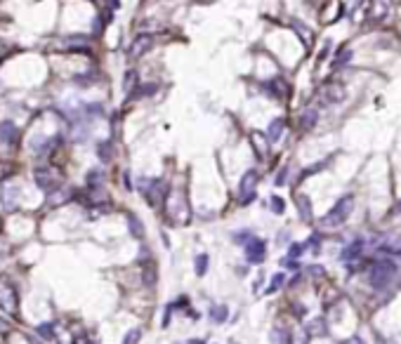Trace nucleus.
<instances>
[{
    "label": "nucleus",
    "instance_id": "obj_24",
    "mask_svg": "<svg viewBox=\"0 0 401 344\" xmlns=\"http://www.w3.org/2000/svg\"><path fill=\"white\" fill-rule=\"evenodd\" d=\"M38 335L45 337V339H52V337H55V325H52V323H41V325H38Z\"/></svg>",
    "mask_w": 401,
    "mask_h": 344
},
{
    "label": "nucleus",
    "instance_id": "obj_23",
    "mask_svg": "<svg viewBox=\"0 0 401 344\" xmlns=\"http://www.w3.org/2000/svg\"><path fill=\"white\" fill-rule=\"evenodd\" d=\"M102 182H104V175H102V172H97V170H90V172H88V184H90V189H95V186H102Z\"/></svg>",
    "mask_w": 401,
    "mask_h": 344
},
{
    "label": "nucleus",
    "instance_id": "obj_26",
    "mask_svg": "<svg viewBox=\"0 0 401 344\" xmlns=\"http://www.w3.org/2000/svg\"><path fill=\"white\" fill-rule=\"evenodd\" d=\"M283 283H286V274H276V276L272 278V285L267 288V292H269V295H272V292H276V290H279L281 285H283Z\"/></svg>",
    "mask_w": 401,
    "mask_h": 344
},
{
    "label": "nucleus",
    "instance_id": "obj_8",
    "mask_svg": "<svg viewBox=\"0 0 401 344\" xmlns=\"http://www.w3.org/2000/svg\"><path fill=\"white\" fill-rule=\"evenodd\" d=\"M345 97H347V90H345V85H340V83H328L321 90L323 104H340V102H345Z\"/></svg>",
    "mask_w": 401,
    "mask_h": 344
},
{
    "label": "nucleus",
    "instance_id": "obj_4",
    "mask_svg": "<svg viewBox=\"0 0 401 344\" xmlns=\"http://www.w3.org/2000/svg\"><path fill=\"white\" fill-rule=\"evenodd\" d=\"M33 177H35V184L41 186L43 191H55L57 186L61 184V177L57 175V170H52V167H35L33 172Z\"/></svg>",
    "mask_w": 401,
    "mask_h": 344
},
{
    "label": "nucleus",
    "instance_id": "obj_2",
    "mask_svg": "<svg viewBox=\"0 0 401 344\" xmlns=\"http://www.w3.org/2000/svg\"><path fill=\"white\" fill-rule=\"evenodd\" d=\"M352 207H354V198L352 196H342L338 203H335L331 210H328L326 217H321V227H328V229H335V227H342L347 222V217L352 214Z\"/></svg>",
    "mask_w": 401,
    "mask_h": 344
},
{
    "label": "nucleus",
    "instance_id": "obj_12",
    "mask_svg": "<svg viewBox=\"0 0 401 344\" xmlns=\"http://www.w3.org/2000/svg\"><path fill=\"white\" fill-rule=\"evenodd\" d=\"M283 130H286V120H283V118H276V120H272L269 130H267V139H269V142H279Z\"/></svg>",
    "mask_w": 401,
    "mask_h": 344
},
{
    "label": "nucleus",
    "instance_id": "obj_6",
    "mask_svg": "<svg viewBox=\"0 0 401 344\" xmlns=\"http://www.w3.org/2000/svg\"><path fill=\"white\" fill-rule=\"evenodd\" d=\"M255 186H258V172L255 170H248L241 179V186H238V191H241V203L248 205L252 198H255Z\"/></svg>",
    "mask_w": 401,
    "mask_h": 344
},
{
    "label": "nucleus",
    "instance_id": "obj_37",
    "mask_svg": "<svg viewBox=\"0 0 401 344\" xmlns=\"http://www.w3.org/2000/svg\"><path fill=\"white\" fill-rule=\"evenodd\" d=\"M187 344H205V342H203V339H189Z\"/></svg>",
    "mask_w": 401,
    "mask_h": 344
},
{
    "label": "nucleus",
    "instance_id": "obj_5",
    "mask_svg": "<svg viewBox=\"0 0 401 344\" xmlns=\"http://www.w3.org/2000/svg\"><path fill=\"white\" fill-rule=\"evenodd\" d=\"M267 257V243L262 238H250L245 243V260L250 264H262Z\"/></svg>",
    "mask_w": 401,
    "mask_h": 344
},
{
    "label": "nucleus",
    "instance_id": "obj_17",
    "mask_svg": "<svg viewBox=\"0 0 401 344\" xmlns=\"http://www.w3.org/2000/svg\"><path fill=\"white\" fill-rule=\"evenodd\" d=\"M326 321L323 318H316V321H312L309 323V328H307V335H326Z\"/></svg>",
    "mask_w": 401,
    "mask_h": 344
},
{
    "label": "nucleus",
    "instance_id": "obj_14",
    "mask_svg": "<svg viewBox=\"0 0 401 344\" xmlns=\"http://www.w3.org/2000/svg\"><path fill=\"white\" fill-rule=\"evenodd\" d=\"M380 252L385 255H401V238H387V241L380 245Z\"/></svg>",
    "mask_w": 401,
    "mask_h": 344
},
{
    "label": "nucleus",
    "instance_id": "obj_11",
    "mask_svg": "<svg viewBox=\"0 0 401 344\" xmlns=\"http://www.w3.org/2000/svg\"><path fill=\"white\" fill-rule=\"evenodd\" d=\"M361 252H363V241L361 238H356L354 243H349L345 248V252H342V260L345 262H354V260H359Z\"/></svg>",
    "mask_w": 401,
    "mask_h": 344
},
{
    "label": "nucleus",
    "instance_id": "obj_35",
    "mask_svg": "<svg viewBox=\"0 0 401 344\" xmlns=\"http://www.w3.org/2000/svg\"><path fill=\"white\" fill-rule=\"evenodd\" d=\"M295 314H298V316H305V314H307V309H305V307H302V304H298V307H295Z\"/></svg>",
    "mask_w": 401,
    "mask_h": 344
},
{
    "label": "nucleus",
    "instance_id": "obj_36",
    "mask_svg": "<svg viewBox=\"0 0 401 344\" xmlns=\"http://www.w3.org/2000/svg\"><path fill=\"white\" fill-rule=\"evenodd\" d=\"M345 344H363V342H361V337H352V339H347Z\"/></svg>",
    "mask_w": 401,
    "mask_h": 344
},
{
    "label": "nucleus",
    "instance_id": "obj_33",
    "mask_svg": "<svg viewBox=\"0 0 401 344\" xmlns=\"http://www.w3.org/2000/svg\"><path fill=\"white\" fill-rule=\"evenodd\" d=\"M286 177H288V167H281L279 177H276V186H283V184H286Z\"/></svg>",
    "mask_w": 401,
    "mask_h": 344
},
{
    "label": "nucleus",
    "instance_id": "obj_18",
    "mask_svg": "<svg viewBox=\"0 0 401 344\" xmlns=\"http://www.w3.org/2000/svg\"><path fill=\"white\" fill-rule=\"evenodd\" d=\"M298 207L302 220H312V205H309V198L307 196H298Z\"/></svg>",
    "mask_w": 401,
    "mask_h": 344
},
{
    "label": "nucleus",
    "instance_id": "obj_3",
    "mask_svg": "<svg viewBox=\"0 0 401 344\" xmlns=\"http://www.w3.org/2000/svg\"><path fill=\"white\" fill-rule=\"evenodd\" d=\"M394 12V0H371L368 5V21L371 24H382L387 21Z\"/></svg>",
    "mask_w": 401,
    "mask_h": 344
},
{
    "label": "nucleus",
    "instance_id": "obj_15",
    "mask_svg": "<svg viewBox=\"0 0 401 344\" xmlns=\"http://www.w3.org/2000/svg\"><path fill=\"white\" fill-rule=\"evenodd\" d=\"M208 316H210L212 323H225L227 318H229V309L222 307V304H217V307H212V309L208 311Z\"/></svg>",
    "mask_w": 401,
    "mask_h": 344
},
{
    "label": "nucleus",
    "instance_id": "obj_34",
    "mask_svg": "<svg viewBox=\"0 0 401 344\" xmlns=\"http://www.w3.org/2000/svg\"><path fill=\"white\" fill-rule=\"evenodd\" d=\"M74 344H92V342H90L88 335H78V337L74 339Z\"/></svg>",
    "mask_w": 401,
    "mask_h": 344
},
{
    "label": "nucleus",
    "instance_id": "obj_38",
    "mask_svg": "<svg viewBox=\"0 0 401 344\" xmlns=\"http://www.w3.org/2000/svg\"><path fill=\"white\" fill-rule=\"evenodd\" d=\"M28 344H43V342H38L35 337H28Z\"/></svg>",
    "mask_w": 401,
    "mask_h": 344
},
{
    "label": "nucleus",
    "instance_id": "obj_13",
    "mask_svg": "<svg viewBox=\"0 0 401 344\" xmlns=\"http://www.w3.org/2000/svg\"><path fill=\"white\" fill-rule=\"evenodd\" d=\"M316 120H319V111L316 109H307L302 116H300V127L302 130H312L314 125H316Z\"/></svg>",
    "mask_w": 401,
    "mask_h": 344
},
{
    "label": "nucleus",
    "instance_id": "obj_28",
    "mask_svg": "<svg viewBox=\"0 0 401 344\" xmlns=\"http://www.w3.org/2000/svg\"><path fill=\"white\" fill-rule=\"evenodd\" d=\"M97 153H99V158L106 163V160H111V144L109 142H102V144L97 146Z\"/></svg>",
    "mask_w": 401,
    "mask_h": 344
},
{
    "label": "nucleus",
    "instance_id": "obj_32",
    "mask_svg": "<svg viewBox=\"0 0 401 344\" xmlns=\"http://www.w3.org/2000/svg\"><path fill=\"white\" fill-rule=\"evenodd\" d=\"M307 245H309V248H314V252H319V248H321V236L316 234V236H312V238H309V243H307Z\"/></svg>",
    "mask_w": 401,
    "mask_h": 344
},
{
    "label": "nucleus",
    "instance_id": "obj_27",
    "mask_svg": "<svg viewBox=\"0 0 401 344\" xmlns=\"http://www.w3.org/2000/svg\"><path fill=\"white\" fill-rule=\"evenodd\" d=\"M272 339L276 344H288V332L283 328H274L272 330Z\"/></svg>",
    "mask_w": 401,
    "mask_h": 344
},
{
    "label": "nucleus",
    "instance_id": "obj_39",
    "mask_svg": "<svg viewBox=\"0 0 401 344\" xmlns=\"http://www.w3.org/2000/svg\"><path fill=\"white\" fill-rule=\"evenodd\" d=\"M5 328H7V325L3 323V321H0V332H5Z\"/></svg>",
    "mask_w": 401,
    "mask_h": 344
},
{
    "label": "nucleus",
    "instance_id": "obj_19",
    "mask_svg": "<svg viewBox=\"0 0 401 344\" xmlns=\"http://www.w3.org/2000/svg\"><path fill=\"white\" fill-rule=\"evenodd\" d=\"M194 264H196V274L198 276H205V271H208V264H210V257L205 255V252H201V255H196Z\"/></svg>",
    "mask_w": 401,
    "mask_h": 344
},
{
    "label": "nucleus",
    "instance_id": "obj_30",
    "mask_svg": "<svg viewBox=\"0 0 401 344\" xmlns=\"http://www.w3.org/2000/svg\"><path fill=\"white\" fill-rule=\"evenodd\" d=\"M302 250H305V245H302V243H293L290 250H288V257H290V260H298V257L302 255Z\"/></svg>",
    "mask_w": 401,
    "mask_h": 344
},
{
    "label": "nucleus",
    "instance_id": "obj_31",
    "mask_svg": "<svg viewBox=\"0 0 401 344\" xmlns=\"http://www.w3.org/2000/svg\"><path fill=\"white\" fill-rule=\"evenodd\" d=\"M250 238H252V236H250V231H238V234L234 236V241H236V243H248V241H250Z\"/></svg>",
    "mask_w": 401,
    "mask_h": 344
},
{
    "label": "nucleus",
    "instance_id": "obj_22",
    "mask_svg": "<svg viewBox=\"0 0 401 344\" xmlns=\"http://www.w3.org/2000/svg\"><path fill=\"white\" fill-rule=\"evenodd\" d=\"M156 281H158L156 267H147V269H144V285H147V288H154Z\"/></svg>",
    "mask_w": 401,
    "mask_h": 344
},
{
    "label": "nucleus",
    "instance_id": "obj_16",
    "mask_svg": "<svg viewBox=\"0 0 401 344\" xmlns=\"http://www.w3.org/2000/svg\"><path fill=\"white\" fill-rule=\"evenodd\" d=\"M0 135L5 139L7 144H14V139H17V127L12 123H3L0 125Z\"/></svg>",
    "mask_w": 401,
    "mask_h": 344
},
{
    "label": "nucleus",
    "instance_id": "obj_29",
    "mask_svg": "<svg viewBox=\"0 0 401 344\" xmlns=\"http://www.w3.org/2000/svg\"><path fill=\"white\" fill-rule=\"evenodd\" d=\"M272 210L276 214H283V210H286V203H283V198H279V196H272Z\"/></svg>",
    "mask_w": 401,
    "mask_h": 344
},
{
    "label": "nucleus",
    "instance_id": "obj_1",
    "mask_svg": "<svg viewBox=\"0 0 401 344\" xmlns=\"http://www.w3.org/2000/svg\"><path fill=\"white\" fill-rule=\"evenodd\" d=\"M396 276V264L392 260H375L373 264H371V274H368V281H371V285H373L375 290H382L387 288L389 281Z\"/></svg>",
    "mask_w": 401,
    "mask_h": 344
},
{
    "label": "nucleus",
    "instance_id": "obj_7",
    "mask_svg": "<svg viewBox=\"0 0 401 344\" xmlns=\"http://www.w3.org/2000/svg\"><path fill=\"white\" fill-rule=\"evenodd\" d=\"M142 191L149 200V205H158L163 200V193H165V184L158 182V179H151V182H142Z\"/></svg>",
    "mask_w": 401,
    "mask_h": 344
},
{
    "label": "nucleus",
    "instance_id": "obj_25",
    "mask_svg": "<svg viewBox=\"0 0 401 344\" xmlns=\"http://www.w3.org/2000/svg\"><path fill=\"white\" fill-rule=\"evenodd\" d=\"M142 339V328H135V330H130L125 337H123V344H137Z\"/></svg>",
    "mask_w": 401,
    "mask_h": 344
},
{
    "label": "nucleus",
    "instance_id": "obj_10",
    "mask_svg": "<svg viewBox=\"0 0 401 344\" xmlns=\"http://www.w3.org/2000/svg\"><path fill=\"white\" fill-rule=\"evenodd\" d=\"M151 45H154V38H151L149 33L137 35L135 40H132V45H130V57H142V55H147V52L151 50Z\"/></svg>",
    "mask_w": 401,
    "mask_h": 344
},
{
    "label": "nucleus",
    "instance_id": "obj_21",
    "mask_svg": "<svg viewBox=\"0 0 401 344\" xmlns=\"http://www.w3.org/2000/svg\"><path fill=\"white\" fill-rule=\"evenodd\" d=\"M352 57H354V52H352V50H349V48H345V50H340V55L335 57V62H333V66H335V69H340V66H345V64H347V62H349V59H352Z\"/></svg>",
    "mask_w": 401,
    "mask_h": 344
},
{
    "label": "nucleus",
    "instance_id": "obj_9",
    "mask_svg": "<svg viewBox=\"0 0 401 344\" xmlns=\"http://www.w3.org/2000/svg\"><path fill=\"white\" fill-rule=\"evenodd\" d=\"M0 307L7 314H17V290L10 283H0Z\"/></svg>",
    "mask_w": 401,
    "mask_h": 344
},
{
    "label": "nucleus",
    "instance_id": "obj_20",
    "mask_svg": "<svg viewBox=\"0 0 401 344\" xmlns=\"http://www.w3.org/2000/svg\"><path fill=\"white\" fill-rule=\"evenodd\" d=\"M128 224H130V231H132V236H137V238H144V227H142V222L137 220L135 214H130V217H128Z\"/></svg>",
    "mask_w": 401,
    "mask_h": 344
}]
</instances>
